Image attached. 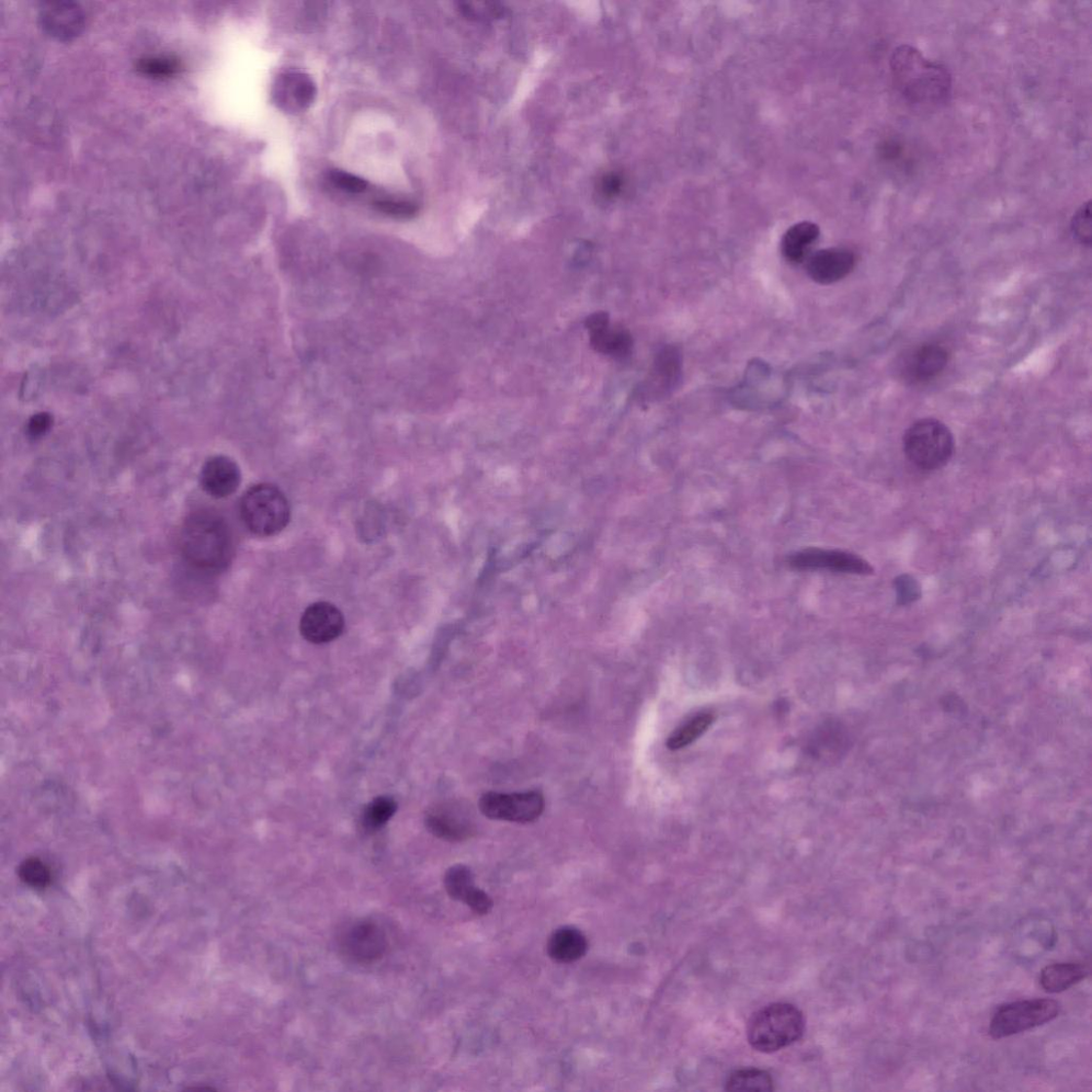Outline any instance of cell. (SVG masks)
I'll list each match as a JSON object with an SVG mask.
<instances>
[{"instance_id":"obj_31","label":"cell","mask_w":1092,"mask_h":1092,"mask_svg":"<svg viewBox=\"0 0 1092 1092\" xmlns=\"http://www.w3.org/2000/svg\"><path fill=\"white\" fill-rule=\"evenodd\" d=\"M52 426L53 416L50 413L41 412L34 414L29 419L27 425V435L32 440L40 439L48 434Z\"/></svg>"},{"instance_id":"obj_24","label":"cell","mask_w":1092,"mask_h":1092,"mask_svg":"<svg viewBox=\"0 0 1092 1092\" xmlns=\"http://www.w3.org/2000/svg\"><path fill=\"white\" fill-rule=\"evenodd\" d=\"M397 811V802L389 796H380L370 801L362 815V825L370 833L381 829Z\"/></svg>"},{"instance_id":"obj_28","label":"cell","mask_w":1092,"mask_h":1092,"mask_svg":"<svg viewBox=\"0 0 1092 1092\" xmlns=\"http://www.w3.org/2000/svg\"><path fill=\"white\" fill-rule=\"evenodd\" d=\"M373 208L392 218L403 220L412 219L418 213L415 204L403 201H377L374 202Z\"/></svg>"},{"instance_id":"obj_25","label":"cell","mask_w":1092,"mask_h":1092,"mask_svg":"<svg viewBox=\"0 0 1092 1092\" xmlns=\"http://www.w3.org/2000/svg\"><path fill=\"white\" fill-rule=\"evenodd\" d=\"M713 722L714 717L710 714L698 715L668 738L667 747L670 750H680L689 746L708 731Z\"/></svg>"},{"instance_id":"obj_33","label":"cell","mask_w":1092,"mask_h":1092,"mask_svg":"<svg viewBox=\"0 0 1092 1092\" xmlns=\"http://www.w3.org/2000/svg\"><path fill=\"white\" fill-rule=\"evenodd\" d=\"M622 187V180L617 176H608L602 183V190L607 197L617 196Z\"/></svg>"},{"instance_id":"obj_15","label":"cell","mask_w":1092,"mask_h":1092,"mask_svg":"<svg viewBox=\"0 0 1092 1092\" xmlns=\"http://www.w3.org/2000/svg\"><path fill=\"white\" fill-rule=\"evenodd\" d=\"M444 885L452 900L470 907L475 914L483 916L491 912L494 905L492 898L475 885L470 868L462 864L451 867L444 878Z\"/></svg>"},{"instance_id":"obj_7","label":"cell","mask_w":1092,"mask_h":1092,"mask_svg":"<svg viewBox=\"0 0 1092 1092\" xmlns=\"http://www.w3.org/2000/svg\"><path fill=\"white\" fill-rule=\"evenodd\" d=\"M545 807L543 795L537 791L523 793L488 792L480 800L481 812L493 821L527 824L537 821Z\"/></svg>"},{"instance_id":"obj_9","label":"cell","mask_w":1092,"mask_h":1092,"mask_svg":"<svg viewBox=\"0 0 1092 1092\" xmlns=\"http://www.w3.org/2000/svg\"><path fill=\"white\" fill-rule=\"evenodd\" d=\"M789 564L796 570H826L857 575L874 573L871 564L860 556L837 550L806 549L793 554Z\"/></svg>"},{"instance_id":"obj_21","label":"cell","mask_w":1092,"mask_h":1092,"mask_svg":"<svg viewBox=\"0 0 1092 1092\" xmlns=\"http://www.w3.org/2000/svg\"><path fill=\"white\" fill-rule=\"evenodd\" d=\"M821 230L817 224L809 221L795 224L784 234L781 249L782 254L790 263H802L811 247L817 241Z\"/></svg>"},{"instance_id":"obj_8","label":"cell","mask_w":1092,"mask_h":1092,"mask_svg":"<svg viewBox=\"0 0 1092 1092\" xmlns=\"http://www.w3.org/2000/svg\"><path fill=\"white\" fill-rule=\"evenodd\" d=\"M340 947L350 960L371 964L384 957L389 949V939L377 921L363 919L348 927L341 937Z\"/></svg>"},{"instance_id":"obj_11","label":"cell","mask_w":1092,"mask_h":1092,"mask_svg":"<svg viewBox=\"0 0 1092 1092\" xmlns=\"http://www.w3.org/2000/svg\"><path fill=\"white\" fill-rule=\"evenodd\" d=\"M950 352L939 344L928 343L908 352L900 364V373L906 382L926 383L936 379L946 370Z\"/></svg>"},{"instance_id":"obj_16","label":"cell","mask_w":1092,"mask_h":1092,"mask_svg":"<svg viewBox=\"0 0 1092 1092\" xmlns=\"http://www.w3.org/2000/svg\"><path fill=\"white\" fill-rule=\"evenodd\" d=\"M242 482L241 469L226 456H214L203 465L201 484L204 491L215 498L234 494Z\"/></svg>"},{"instance_id":"obj_10","label":"cell","mask_w":1092,"mask_h":1092,"mask_svg":"<svg viewBox=\"0 0 1092 1092\" xmlns=\"http://www.w3.org/2000/svg\"><path fill=\"white\" fill-rule=\"evenodd\" d=\"M425 823L431 835L448 841H462L475 834L471 814L457 802L447 801L431 806Z\"/></svg>"},{"instance_id":"obj_26","label":"cell","mask_w":1092,"mask_h":1092,"mask_svg":"<svg viewBox=\"0 0 1092 1092\" xmlns=\"http://www.w3.org/2000/svg\"><path fill=\"white\" fill-rule=\"evenodd\" d=\"M20 878L34 889H44L52 879V873L47 864L39 859L31 858L22 862L20 868Z\"/></svg>"},{"instance_id":"obj_17","label":"cell","mask_w":1092,"mask_h":1092,"mask_svg":"<svg viewBox=\"0 0 1092 1092\" xmlns=\"http://www.w3.org/2000/svg\"><path fill=\"white\" fill-rule=\"evenodd\" d=\"M587 951V938L582 931L572 926L556 929L548 942L550 957L557 962H575L583 958Z\"/></svg>"},{"instance_id":"obj_23","label":"cell","mask_w":1092,"mask_h":1092,"mask_svg":"<svg viewBox=\"0 0 1092 1092\" xmlns=\"http://www.w3.org/2000/svg\"><path fill=\"white\" fill-rule=\"evenodd\" d=\"M773 1079L771 1075L760 1069H742L727 1077L725 1090L727 1091H771Z\"/></svg>"},{"instance_id":"obj_12","label":"cell","mask_w":1092,"mask_h":1092,"mask_svg":"<svg viewBox=\"0 0 1092 1092\" xmlns=\"http://www.w3.org/2000/svg\"><path fill=\"white\" fill-rule=\"evenodd\" d=\"M344 629L343 613L329 602L314 603L304 610L300 620L303 639L315 644L335 641L343 634Z\"/></svg>"},{"instance_id":"obj_4","label":"cell","mask_w":1092,"mask_h":1092,"mask_svg":"<svg viewBox=\"0 0 1092 1092\" xmlns=\"http://www.w3.org/2000/svg\"><path fill=\"white\" fill-rule=\"evenodd\" d=\"M910 463L925 472L937 471L953 457L955 440L951 429L936 418H923L910 426L903 440Z\"/></svg>"},{"instance_id":"obj_6","label":"cell","mask_w":1092,"mask_h":1092,"mask_svg":"<svg viewBox=\"0 0 1092 1092\" xmlns=\"http://www.w3.org/2000/svg\"><path fill=\"white\" fill-rule=\"evenodd\" d=\"M1060 1012L1061 1005L1054 999L1017 1000L996 1010L990 1022L989 1034L994 1039L1008 1038L1052 1022Z\"/></svg>"},{"instance_id":"obj_22","label":"cell","mask_w":1092,"mask_h":1092,"mask_svg":"<svg viewBox=\"0 0 1092 1092\" xmlns=\"http://www.w3.org/2000/svg\"><path fill=\"white\" fill-rule=\"evenodd\" d=\"M682 374V356L677 347L667 346L656 356L652 380L659 390L676 388Z\"/></svg>"},{"instance_id":"obj_1","label":"cell","mask_w":1092,"mask_h":1092,"mask_svg":"<svg viewBox=\"0 0 1092 1092\" xmlns=\"http://www.w3.org/2000/svg\"><path fill=\"white\" fill-rule=\"evenodd\" d=\"M890 71L896 90L914 107L939 108L952 97L953 78L949 68L927 58L913 45L902 44L893 51Z\"/></svg>"},{"instance_id":"obj_3","label":"cell","mask_w":1092,"mask_h":1092,"mask_svg":"<svg viewBox=\"0 0 1092 1092\" xmlns=\"http://www.w3.org/2000/svg\"><path fill=\"white\" fill-rule=\"evenodd\" d=\"M804 1030L805 1020L798 1007L789 1003H773L751 1016L747 1024V1039L756 1051L775 1053L800 1040Z\"/></svg>"},{"instance_id":"obj_32","label":"cell","mask_w":1092,"mask_h":1092,"mask_svg":"<svg viewBox=\"0 0 1092 1092\" xmlns=\"http://www.w3.org/2000/svg\"><path fill=\"white\" fill-rule=\"evenodd\" d=\"M897 590L901 599H905L904 603L907 600L914 601L915 598L919 597V589L916 588L913 579H909L908 576H903V579L897 580Z\"/></svg>"},{"instance_id":"obj_20","label":"cell","mask_w":1092,"mask_h":1092,"mask_svg":"<svg viewBox=\"0 0 1092 1092\" xmlns=\"http://www.w3.org/2000/svg\"><path fill=\"white\" fill-rule=\"evenodd\" d=\"M316 94V86L309 76L292 73L280 79L276 96L284 106L303 110L312 105Z\"/></svg>"},{"instance_id":"obj_27","label":"cell","mask_w":1092,"mask_h":1092,"mask_svg":"<svg viewBox=\"0 0 1092 1092\" xmlns=\"http://www.w3.org/2000/svg\"><path fill=\"white\" fill-rule=\"evenodd\" d=\"M1072 233L1078 244L1086 247L1091 246L1092 226L1090 201L1084 203L1073 214L1072 219Z\"/></svg>"},{"instance_id":"obj_5","label":"cell","mask_w":1092,"mask_h":1092,"mask_svg":"<svg viewBox=\"0 0 1092 1092\" xmlns=\"http://www.w3.org/2000/svg\"><path fill=\"white\" fill-rule=\"evenodd\" d=\"M241 516L246 527L255 536L273 537L288 527L291 506L278 487L259 484L250 488L243 496Z\"/></svg>"},{"instance_id":"obj_30","label":"cell","mask_w":1092,"mask_h":1092,"mask_svg":"<svg viewBox=\"0 0 1092 1092\" xmlns=\"http://www.w3.org/2000/svg\"><path fill=\"white\" fill-rule=\"evenodd\" d=\"M330 178H332V183L336 187L348 192L361 193L368 188V181L366 179L343 173V171H333V173L330 175Z\"/></svg>"},{"instance_id":"obj_13","label":"cell","mask_w":1092,"mask_h":1092,"mask_svg":"<svg viewBox=\"0 0 1092 1092\" xmlns=\"http://www.w3.org/2000/svg\"><path fill=\"white\" fill-rule=\"evenodd\" d=\"M586 328L590 343L600 354L623 359L631 355L633 338L628 330L611 327L606 313H596L587 318Z\"/></svg>"},{"instance_id":"obj_14","label":"cell","mask_w":1092,"mask_h":1092,"mask_svg":"<svg viewBox=\"0 0 1092 1092\" xmlns=\"http://www.w3.org/2000/svg\"><path fill=\"white\" fill-rule=\"evenodd\" d=\"M857 256L846 248H829L813 254L807 261L810 278L822 286L845 279L855 269Z\"/></svg>"},{"instance_id":"obj_29","label":"cell","mask_w":1092,"mask_h":1092,"mask_svg":"<svg viewBox=\"0 0 1092 1092\" xmlns=\"http://www.w3.org/2000/svg\"><path fill=\"white\" fill-rule=\"evenodd\" d=\"M139 70L147 75L166 77L174 75L178 70V64L169 58L144 59L139 63Z\"/></svg>"},{"instance_id":"obj_2","label":"cell","mask_w":1092,"mask_h":1092,"mask_svg":"<svg viewBox=\"0 0 1092 1092\" xmlns=\"http://www.w3.org/2000/svg\"><path fill=\"white\" fill-rule=\"evenodd\" d=\"M179 545L187 563L207 573L223 571L234 551L229 526L209 511L196 512L188 518L180 531Z\"/></svg>"},{"instance_id":"obj_19","label":"cell","mask_w":1092,"mask_h":1092,"mask_svg":"<svg viewBox=\"0 0 1092 1092\" xmlns=\"http://www.w3.org/2000/svg\"><path fill=\"white\" fill-rule=\"evenodd\" d=\"M1089 968L1080 962L1054 963L1041 971L1039 982L1045 993L1061 994L1086 980Z\"/></svg>"},{"instance_id":"obj_18","label":"cell","mask_w":1092,"mask_h":1092,"mask_svg":"<svg viewBox=\"0 0 1092 1092\" xmlns=\"http://www.w3.org/2000/svg\"><path fill=\"white\" fill-rule=\"evenodd\" d=\"M42 24L47 30L59 39H70L76 36L83 27L84 17L77 7L67 4H56L42 11Z\"/></svg>"}]
</instances>
